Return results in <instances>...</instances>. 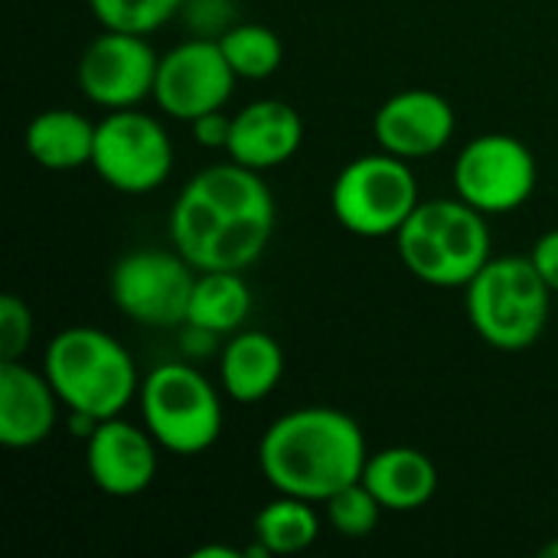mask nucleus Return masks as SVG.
Here are the masks:
<instances>
[{
    "instance_id": "obj_1",
    "label": "nucleus",
    "mask_w": 558,
    "mask_h": 558,
    "mask_svg": "<svg viewBox=\"0 0 558 558\" xmlns=\"http://www.w3.org/2000/svg\"><path fill=\"white\" fill-rule=\"evenodd\" d=\"M278 206L265 177L235 160L199 170L170 206V245L196 271H245L275 232Z\"/></svg>"
},
{
    "instance_id": "obj_2",
    "label": "nucleus",
    "mask_w": 558,
    "mask_h": 558,
    "mask_svg": "<svg viewBox=\"0 0 558 558\" xmlns=\"http://www.w3.org/2000/svg\"><path fill=\"white\" fill-rule=\"evenodd\" d=\"M369 448L360 422L330 405H304L275 418L258 441V468L275 494L311 504L363 481Z\"/></svg>"
},
{
    "instance_id": "obj_3",
    "label": "nucleus",
    "mask_w": 558,
    "mask_h": 558,
    "mask_svg": "<svg viewBox=\"0 0 558 558\" xmlns=\"http://www.w3.org/2000/svg\"><path fill=\"white\" fill-rule=\"evenodd\" d=\"M43 373L62 409L98 422L121 415L141 392V373L131 350L108 330L88 324L65 327L49 340Z\"/></svg>"
},
{
    "instance_id": "obj_4",
    "label": "nucleus",
    "mask_w": 558,
    "mask_h": 558,
    "mask_svg": "<svg viewBox=\"0 0 558 558\" xmlns=\"http://www.w3.org/2000/svg\"><path fill=\"white\" fill-rule=\"evenodd\" d=\"M396 248L405 271L432 288H468L494 258L487 216L461 196L422 199L396 232Z\"/></svg>"
},
{
    "instance_id": "obj_5",
    "label": "nucleus",
    "mask_w": 558,
    "mask_h": 558,
    "mask_svg": "<svg viewBox=\"0 0 558 558\" xmlns=\"http://www.w3.org/2000/svg\"><path fill=\"white\" fill-rule=\"evenodd\" d=\"M464 311L487 347L500 353H523L546 333L553 291L530 255H500L490 258L464 288Z\"/></svg>"
},
{
    "instance_id": "obj_6",
    "label": "nucleus",
    "mask_w": 558,
    "mask_h": 558,
    "mask_svg": "<svg viewBox=\"0 0 558 558\" xmlns=\"http://www.w3.org/2000/svg\"><path fill=\"white\" fill-rule=\"evenodd\" d=\"M137 405L144 428L170 454L196 458L222 435L219 389L190 363H160L141 376Z\"/></svg>"
},
{
    "instance_id": "obj_7",
    "label": "nucleus",
    "mask_w": 558,
    "mask_h": 558,
    "mask_svg": "<svg viewBox=\"0 0 558 558\" xmlns=\"http://www.w3.org/2000/svg\"><path fill=\"white\" fill-rule=\"evenodd\" d=\"M418 203L415 170L386 150L350 160L330 186L333 219L360 239H396Z\"/></svg>"
},
{
    "instance_id": "obj_8",
    "label": "nucleus",
    "mask_w": 558,
    "mask_h": 558,
    "mask_svg": "<svg viewBox=\"0 0 558 558\" xmlns=\"http://www.w3.org/2000/svg\"><path fill=\"white\" fill-rule=\"evenodd\" d=\"M196 268L177 248H134L124 252L108 278L114 307L150 330L186 324Z\"/></svg>"
},
{
    "instance_id": "obj_9",
    "label": "nucleus",
    "mask_w": 558,
    "mask_h": 558,
    "mask_svg": "<svg viewBox=\"0 0 558 558\" xmlns=\"http://www.w3.org/2000/svg\"><path fill=\"white\" fill-rule=\"evenodd\" d=\"M92 170L118 193H154L173 170V141L154 114L137 108L105 111L95 131Z\"/></svg>"
},
{
    "instance_id": "obj_10",
    "label": "nucleus",
    "mask_w": 558,
    "mask_h": 558,
    "mask_svg": "<svg viewBox=\"0 0 558 558\" xmlns=\"http://www.w3.org/2000/svg\"><path fill=\"white\" fill-rule=\"evenodd\" d=\"M454 196L481 209L484 216H504L530 203L539 183L533 150L504 131L471 137L451 170Z\"/></svg>"
},
{
    "instance_id": "obj_11",
    "label": "nucleus",
    "mask_w": 558,
    "mask_h": 558,
    "mask_svg": "<svg viewBox=\"0 0 558 558\" xmlns=\"http://www.w3.org/2000/svg\"><path fill=\"white\" fill-rule=\"evenodd\" d=\"M239 75L232 72L219 39L193 36L160 56L154 101L173 121H196L199 114L229 105Z\"/></svg>"
},
{
    "instance_id": "obj_12",
    "label": "nucleus",
    "mask_w": 558,
    "mask_h": 558,
    "mask_svg": "<svg viewBox=\"0 0 558 558\" xmlns=\"http://www.w3.org/2000/svg\"><path fill=\"white\" fill-rule=\"evenodd\" d=\"M157 65L160 56L154 52L147 36L101 29V36H95L78 56L75 78L92 105L105 111H121L137 108L144 98H154Z\"/></svg>"
},
{
    "instance_id": "obj_13",
    "label": "nucleus",
    "mask_w": 558,
    "mask_h": 558,
    "mask_svg": "<svg viewBox=\"0 0 558 558\" xmlns=\"http://www.w3.org/2000/svg\"><path fill=\"white\" fill-rule=\"evenodd\" d=\"M458 114L435 88H402L389 95L373 114V137L379 150L402 160H425L445 150L454 137Z\"/></svg>"
},
{
    "instance_id": "obj_14",
    "label": "nucleus",
    "mask_w": 558,
    "mask_h": 558,
    "mask_svg": "<svg viewBox=\"0 0 558 558\" xmlns=\"http://www.w3.org/2000/svg\"><path fill=\"white\" fill-rule=\"evenodd\" d=\"M157 438L134 422H124L121 415L98 422L92 438L85 441V468L92 484L108 497H137L144 494L160 471Z\"/></svg>"
},
{
    "instance_id": "obj_15",
    "label": "nucleus",
    "mask_w": 558,
    "mask_h": 558,
    "mask_svg": "<svg viewBox=\"0 0 558 558\" xmlns=\"http://www.w3.org/2000/svg\"><path fill=\"white\" fill-rule=\"evenodd\" d=\"M304 144V121L294 105L281 98H258L232 114L229 160L258 173L288 163Z\"/></svg>"
},
{
    "instance_id": "obj_16",
    "label": "nucleus",
    "mask_w": 558,
    "mask_h": 558,
    "mask_svg": "<svg viewBox=\"0 0 558 558\" xmlns=\"http://www.w3.org/2000/svg\"><path fill=\"white\" fill-rule=\"evenodd\" d=\"M59 396L43 369L23 360L0 363V441L13 451L43 445L59 422Z\"/></svg>"
},
{
    "instance_id": "obj_17",
    "label": "nucleus",
    "mask_w": 558,
    "mask_h": 558,
    "mask_svg": "<svg viewBox=\"0 0 558 558\" xmlns=\"http://www.w3.org/2000/svg\"><path fill=\"white\" fill-rule=\"evenodd\" d=\"M363 484L383 504L386 513H415L428 507L438 494L435 461L409 445H392L373 451L363 468Z\"/></svg>"
},
{
    "instance_id": "obj_18",
    "label": "nucleus",
    "mask_w": 558,
    "mask_h": 558,
    "mask_svg": "<svg viewBox=\"0 0 558 558\" xmlns=\"http://www.w3.org/2000/svg\"><path fill=\"white\" fill-rule=\"evenodd\" d=\"M284 379V350L265 330H239L219 353L222 392L239 405L268 399Z\"/></svg>"
},
{
    "instance_id": "obj_19",
    "label": "nucleus",
    "mask_w": 558,
    "mask_h": 558,
    "mask_svg": "<svg viewBox=\"0 0 558 558\" xmlns=\"http://www.w3.org/2000/svg\"><path fill=\"white\" fill-rule=\"evenodd\" d=\"M95 131L98 124H92L75 108H46L26 124L23 144H26V154L43 170L69 173L78 167H92Z\"/></svg>"
},
{
    "instance_id": "obj_20",
    "label": "nucleus",
    "mask_w": 558,
    "mask_h": 558,
    "mask_svg": "<svg viewBox=\"0 0 558 558\" xmlns=\"http://www.w3.org/2000/svg\"><path fill=\"white\" fill-rule=\"evenodd\" d=\"M252 314V291L242 271H196L186 324L216 337L239 333Z\"/></svg>"
},
{
    "instance_id": "obj_21",
    "label": "nucleus",
    "mask_w": 558,
    "mask_h": 558,
    "mask_svg": "<svg viewBox=\"0 0 558 558\" xmlns=\"http://www.w3.org/2000/svg\"><path fill=\"white\" fill-rule=\"evenodd\" d=\"M317 504L278 494L271 504H265L252 523L255 543H262L271 556H298L311 549L320 536V517L314 510Z\"/></svg>"
},
{
    "instance_id": "obj_22",
    "label": "nucleus",
    "mask_w": 558,
    "mask_h": 558,
    "mask_svg": "<svg viewBox=\"0 0 558 558\" xmlns=\"http://www.w3.org/2000/svg\"><path fill=\"white\" fill-rule=\"evenodd\" d=\"M219 46H222L232 72L248 82L271 78L284 62V43L265 23H235L219 36Z\"/></svg>"
},
{
    "instance_id": "obj_23",
    "label": "nucleus",
    "mask_w": 558,
    "mask_h": 558,
    "mask_svg": "<svg viewBox=\"0 0 558 558\" xmlns=\"http://www.w3.org/2000/svg\"><path fill=\"white\" fill-rule=\"evenodd\" d=\"M186 0H88L92 16L101 29L150 36L167 26Z\"/></svg>"
},
{
    "instance_id": "obj_24",
    "label": "nucleus",
    "mask_w": 558,
    "mask_h": 558,
    "mask_svg": "<svg viewBox=\"0 0 558 558\" xmlns=\"http://www.w3.org/2000/svg\"><path fill=\"white\" fill-rule=\"evenodd\" d=\"M320 507H324V517H327L330 530L340 533L343 539H366V536H373L379 520H383V513H386L383 504L373 497V490L363 481L337 490Z\"/></svg>"
},
{
    "instance_id": "obj_25",
    "label": "nucleus",
    "mask_w": 558,
    "mask_h": 558,
    "mask_svg": "<svg viewBox=\"0 0 558 558\" xmlns=\"http://www.w3.org/2000/svg\"><path fill=\"white\" fill-rule=\"evenodd\" d=\"M33 343V311L20 294L0 298V356L23 360Z\"/></svg>"
},
{
    "instance_id": "obj_26",
    "label": "nucleus",
    "mask_w": 558,
    "mask_h": 558,
    "mask_svg": "<svg viewBox=\"0 0 558 558\" xmlns=\"http://www.w3.org/2000/svg\"><path fill=\"white\" fill-rule=\"evenodd\" d=\"M193 128V141L206 150H226L229 147V137H232V114H226V108L219 111H209V114H199L196 121H190Z\"/></svg>"
},
{
    "instance_id": "obj_27",
    "label": "nucleus",
    "mask_w": 558,
    "mask_h": 558,
    "mask_svg": "<svg viewBox=\"0 0 558 558\" xmlns=\"http://www.w3.org/2000/svg\"><path fill=\"white\" fill-rule=\"evenodd\" d=\"M530 258H533L536 271L543 275V281L549 284V291L558 294V229H549L536 239Z\"/></svg>"
},
{
    "instance_id": "obj_28",
    "label": "nucleus",
    "mask_w": 558,
    "mask_h": 558,
    "mask_svg": "<svg viewBox=\"0 0 558 558\" xmlns=\"http://www.w3.org/2000/svg\"><path fill=\"white\" fill-rule=\"evenodd\" d=\"M193 558H245L242 549H232V546H203V549H196Z\"/></svg>"
},
{
    "instance_id": "obj_29",
    "label": "nucleus",
    "mask_w": 558,
    "mask_h": 558,
    "mask_svg": "<svg viewBox=\"0 0 558 558\" xmlns=\"http://www.w3.org/2000/svg\"><path fill=\"white\" fill-rule=\"evenodd\" d=\"M543 556L558 558V539H553V543H546V546H543Z\"/></svg>"
}]
</instances>
